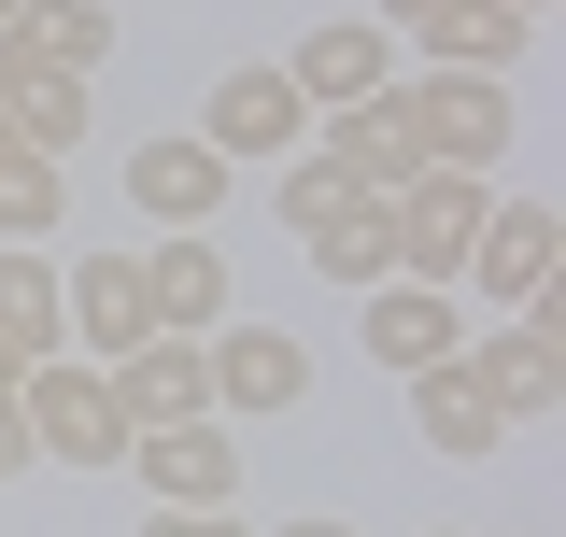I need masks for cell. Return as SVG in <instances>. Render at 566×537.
<instances>
[{"label":"cell","instance_id":"cell-1","mask_svg":"<svg viewBox=\"0 0 566 537\" xmlns=\"http://www.w3.org/2000/svg\"><path fill=\"white\" fill-rule=\"evenodd\" d=\"M14 424L43 467H128V410L99 368H14Z\"/></svg>","mask_w":566,"mask_h":537},{"label":"cell","instance_id":"cell-2","mask_svg":"<svg viewBox=\"0 0 566 537\" xmlns=\"http://www.w3.org/2000/svg\"><path fill=\"white\" fill-rule=\"evenodd\" d=\"M382 212H397V283H439V297H453V268H468V241H482L495 185L482 170H411Z\"/></svg>","mask_w":566,"mask_h":537},{"label":"cell","instance_id":"cell-3","mask_svg":"<svg viewBox=\"0 0 566 537\" xmlns=\"http://www.w3.org/2000/svg\"><path fill=\"white\" fill-rule=\"evenodd\" d=\"M397 114H411L424 170H495L510 156V85L495 71H424V85H397Z\"/></svg>","mask_w":566,"mask_h":537},{"label":"cell","instance_id":"cell-4","mask_svg":"<svg viewBox=\"0 0 566 537\" xmlns=\"http://www.w3.org/2000/svg\"><path fill=\"white\" fill-rule=\"evenodd\" d=\"M453 368H468V382L495 397V424H553V397H566V339H553V297H538V312H495V339H468Z\"/></svg>","mask_w":566,"mask_h":537},{"label":"cell","instance_id":"cell-5","mask_svg":"<svg viewBox=\"0 0 566 537\" xmlns=\"http://www.w3.org/2000/svg\"><path fill=\"white\" fill-rule=\"evenodd\" d=\"M553 268H566L553 199H495V212H482V241H468V283H482V312H538V297H553Z\"/></svg>","mask_w":566,"mask_h":537},{"label":"cell","instance_id":"cell-6","mask_svg":"<svg viewBox=\"0 0 566 537\" xmlns=\"http://www.w3.org/2000/svg\"><path fill=\"white\" fill-rule=\"evenodd\" d=\"M354 339H368V368H397V382H424V368H453V354H468V312H453L439 283H368V312H354Z\"/></svg>","mask_w":566,"mask_h":537},{"label":"cell","instance_id":"cell-7","mask_svg":"<svg viewBox=\"0 0 566 537\" xmlns=\"http://www.w3.org/2000/svg\"><path fill=\"white\" fill-rule=\"evenodd\" d=\"M99 382H114V410H128V439H156V424H212V368H199V339H170V326L128 339Z\"/></svg>","mask_w":566,"mask_h":537},{"label":"cell","instance_id":"cell-8","mask_svg":"<svg viewBox=\"0 0 566 537\" xmlns=\"http://www.w3.org/2000/svg\"><path fill=\"white\" fill-rule=\"evenodd\" d=\"M199 141L212 156H297V141H312V99H297V85H283V71H227V85H212L199 99Z\"/></svg>","mask_w":566,"mask_h":537},{"label":"cell","instance_id":"cell-9","mask_svg":"<svg viewBox=\"0 0 566 537\" xmlns=\"http://www.w3.org/2000/svg\"><path fill=\"white\" fill-rule=\"evenodd\" d=\"M283 85H297L312 114H354V99H382V85H397V29L340 14V29H312V43L283 57Z\"/></svg>","mask_w":566,"mask_h":537},{"label":"cell","instance_id":"cell-10","mask_svg":"<svg viewBox=\"0 0 566 537\" xmlns=\"http://www.w3.org/2000/svg\"><path fill=\"white\" fill-rule=\"evenodd\" d=\"M199 368H212V410H297L312 397V354H297L283 326H212Z\"/></svg>","mask_w":566,"mask_h":537},{"label":"cell","instance_id":"cell-11","mask_svg":"<svg viewBox=\"0 0 566 537\" xmlns=\"http://www.w3.org/2000/svg\"><path fill=\"white\" fill-rule=\"evenodd\" d=\"M128 481L156 509H227L241 453H227V424H156V439H128Z\"/></svg>","mask_w":566,"mask_h":537},{"label":"cell","instance_id":"cell-12","mask_svg":"<svg viewBox=\"0 0 566 537\" xmlns=\"http://www.w3.org/2000/svg\"><path fill=\"white\" fill-rule=\"evenodd\" d=\"M128 199L156 212V227H212V212H227V156H212L199 128H185V141H142V156H128Z\"/></svg>","mask_w":566,"mask_h":537},{"label":"cell","instance_id":"cell-13","mask_svg":"<svg viewBox=\"0 0 566 537\" xmlns=\"http://www.w3.org/2000/svg\"><path fill=\"white\" fill-rule=\"evenodd\" d=\"M57 297H71V339H85L99 368H114L128 339H156V297H142V255H85V268L57 283Z\"/></svg>","mask_w":566,"mask_h":537},{"label":"cell","instance_id":"cell-14","mask_svg":"<svg viewBox=\"0 0 566 537\" xmlns=\"http://www.w3.org/2000/svg\"><path fill=\"white\" fill-rule=\"evenodd\" d=\"M411 43H424V71H495V85H510V57H524V14H510V0H424Z\"/></svg>","mask_w":566,"mask_h":537},{"label":"cell","instance_id":"cell-15","mask_svg":"<svg viewBox=\"0 0 566 537\" xmlns=\"http://www.w3.org/2000/svg\"><path fill=\"white\" fill-rule=\"evenodd\" d=\"M142 297H156V326H170V339H199V326H227V255H212L199 227H170V241L142 255Z\"/></svg>","mask_w":566,"mask_h":537},{"label":"cell","instance_id":"cell-16","mask_svg":"<svg viewBox=\"0 0 566 537\" xmlns=\"http://www.w3.org/2000/svg\"><path fill=\"white\" fill-rule=\"evenodd\" d=\"M297 241H312V268H326L340 297H368V283H397V212H382V199H340L326 227H297Z\"/></svg>","mask_w":566,"mask_h":537},{"label":"cell","instance_id":"cell-17","mask_svg":"<svg viewBox=\"0 0 566 537\" xmlns=\"http://www.w3.org/2000/svg\"><path fill=\"white\" fill-rule=\"evenodd\" d=\"M57 326H71L57 268L29 255V241H0V339H14V368H57Z\"/></svg>","mask_w":566,"mask_h":537},{"label":"cell","instance_id":"cell-18","mask_svg":"<svg viewBox=\"0 0 566 537\" xmlns=\"http://www.w3.org/2000/svg\"><path fill=\"white\" fill-rule=\"evenodd\" d=\"M411 424L439 439V453H495V439H510V424H495V397L468 382V368H424V382H411Z\"/></svg>","mask_w":566,"mask_h":537},{"label":"cell","instance_id":"cell-19","mask_svg":"<svg viewBox=\"0 0 566 537\" xmlns=\"http://www.w3.org/2000/svg\"><path fill=\"white\" fill-rule=\"evenodd\" d=\"M14 43H29V57H57L71 85H85V71L114 57V14H99V0H29V29H14Z\"/></svg>","mask_w":566,"mask_h":537},{"label":"cell","instance_id":"cell-20","mask_svg":"<svg viewBox=\"0 0 566 537\" xmlns=\"http://www.w3.org/2000/svg\"><path fill=\"white\" fill-rule=\"evenodd\" d=\"M340 199H354V185H340V170H326V156H312V141L283 156V185H270V212H283V227H326V212H340Z\"/></svg>","mask_w":566,"mask_h":537},{"label":"cell","instance_id":"cell-21","mask_svg":"<svg viewBox=\"0 0 566 537\" xmlns=\"http://www.w3.org/2000/svg\"><path fill=\"white\" fill-rule=\"evenodd\" d=\"M142 537H241V524H227V509H156Z\"/></svg>","mask_w":566,"mask_h":537},{"label":"cell","instance_id":"cell-22","mask_svg":"<svg viewBox=\"0 0 566 537\" xmlns=\"http://www.w3.org/2000/svg\"><path fill=\"white\" fill-rule=\"evenodd\" d=\"M29 467H43V453H29V424L0 410V481H29Z\"/></svg>","mask_w":566,"mask_h":537},{"label":"cell","instance_id":"cell-23","mask_svg":"<svg viewBox=\"0 0 566 537\" xmlns=\"http://www.w3.org/2000/svg\"><path fill=\"white\" fill-rule=\"evenodd\" d=\"M411 14H424V0H382V14H368V29H411Z\"/></svg>","mask_w":566,"mask_h":537},{"label":"cell","instance_id":"cell-24","mask_svg":"<svg viewBox=\"0 0 566 537\" xmlns=\"http://www.w3.org/2000/svg\"><path fill=\"white\" fill-rule=\"evenodd\" d=\"M14 29H29V0H0V43H14Z\"/></svg>","mask_w":566,"mask_h":537},{"label":"cell","instance_id":"cell-25","mask_svg":"<svg viewBox=\"0 0 566 537\" xmlns=\"http://www.w3.org/2000/svg\"><path fill=\"white\" fill-rule=\"evenodd\" d=\"M0 410H14V339H0Z\"/></svg>","mask_w":566,"mask_h":537},{"label":"cell","instance_id":"cell-26","mask_svg":"<svg viewBox=\"0 0 566 537\" xmlns=\"http://www.w3.org/2000/svg\"><path fill=\"white\" fill-rule=\"evenodd\" d=\"M283 537H354V524H283Z\"/></svg>","mask_w":566,"mask_h":537},{"label":"cell","instance_id":"cell-27","mask_svg":"<svg viewBox=\"0 0 566 537\" xmlns=\"http://www.w3.org/2000/svg\"><path fill=\"white\" fill-rule=\"evenodd\" d=\"M510 14H524V29H538V14H553V0H510Z\"/></svg>","mask_w":566,"mask_h":537}]
</instances>
